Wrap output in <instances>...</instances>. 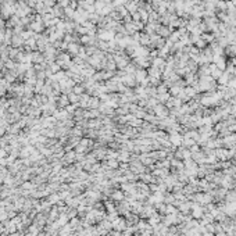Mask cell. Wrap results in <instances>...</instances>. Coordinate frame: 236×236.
Masks as SVG:
<instances>
[{
	"instance_id": "obj_1",
	"label": "cell",
	"mask_w": 236,
	"mask_h": 236,
	"mask_svg": "<svg viewBox=\"0 0 236 236\" xmlns=\"http://www.w3.org/2000/svg\"><path fill=\"white\" fill-rule=\"evenodd\" d=\"M10 236H18V235H10Z\"/></svg>"
}]
</instances>
